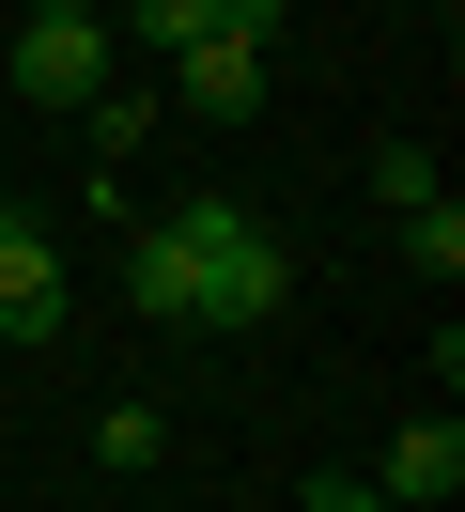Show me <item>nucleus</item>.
<instances>
[{"instance_id":"nucleus-1","label":"nucleus","mask_w":465,"mask_h":512,"mask_svg":"<svg viewBox=\"0 0 465 512\" xmlns=\"http://www.w3.org/2000/svg\"><path fill=\"white\" fill-rule=\"evenodd\" d=\"M124 295H140L155 326H202V342H233V326H264L279 295H295V249H279L248 202H171V218H140V264H124Z\"/></svg>"},{"instance_id":"nucleus-2","label":"nucleus","mask_w":465,"mask_h":512,"mask_svg":"<svg viewBox=\"0 0 465 512\" xmlns=\"http://www.w3.org/2000/svg\"><path fill=\"white\" fill-rule=\"evenodd\" d=\"M109 78H124L109 16H31V32H16V94H31V109H93Z\"/></svg>"},{"instance_id":"nucleus-3","label":"nucleus","mask_w":465,"mask_h":512,"mask_svg":"<svg viewBox=\"0 0 465 512\" xmlns=\"http://www.w3.org/2000/svg\"><path fill=\"white\" fill-rule=\"evenodd\" d=\"M62 311H78V295H62V233L0 218V342H16V357H47V342H62Z\"/></svg>"},{"instance_id":"nucleus-4","label":"nucleus","mask_w":465,"mask_h":512,"mask_svg":"<svg viewBox=\"0 0 465 512\" xmlns=\"http://www.w3.org/2000/svg\"><path fill=\"white\" fill-rule=\"evenodd\" d=\"M171 109L186 125H248V109H264V47H233V32L171 47Z\"/></svg>"},{"instance_id":"nucleus-5","label":"nucleus","mask_w":465,"mask_h":512,"mask_svg":"<svg viewBox=\"0 0 465 512\" xmlns=\"http://www.w3.org/2000/svg\"><path fill=\"white\" fill-rule=\"evenodd\" d=\"M372 497H388V512H450V497H465V435H450V404L388 435V466H372Z\"/></svg>"},{"instance_id":"nucleus-6","label":"nucleus","mask_w":465,"mask_h":512,"mask_svg":"<svg viewBox=\"0 0 465 512\" xmlns=\"http://www.w3.org/2000/svg\"><path fill=\"white\" fill-rule=\"evenodd\" d=\"M403 264H419V280H434V295H450V280H465V202H450V187H434V202H419V218H403Z\"/></svg>"},{"instance_id":"nucleus-7","label":"nucleus","mask_w":465,"mask_h":512,"mask_svg":"<svg viewBox=\"0 0 465 512\" xmlns=\"http://www.w3.org/2000/svg\"><path fill=\"white\" fill-rule=\"evenodd\" d=\"M78 125H93V156H109V171H124V156H140V140H155V94H124V78H109V94H93V109H78Z\"/></svg>"},{"instance_id":"nucleus-8","label":"nucleus","mask_w":465,"mask_h":512,"mask_svg":"<svg viewBox=\"0 0 465 512\" xmlns=\"http://www.w3.org/2000/svg\"><path fill=\"white\" fill-rule=\"evenodd\" d=\"M124 32L171 63V47H202V32H217V0H124Z\"/></svg>"},{"instance_id":"nucleus-9","label":"nucleus","mask_w":465,"mask_h":512,"mask_svg":"<svg viewBox=\"0 0 465 512\" xmlns=\"http://www.w3.org/2000/svg\"><path fill=\"white\" fill-rule=\"evenodd\" d=\"M93 450H109V466H124V481H140V466H155V450H171V419H155V404H109V419H93Z\"/></svg>"},{"instance_id":"nucleus-10","label":"nucleus","mask_w":465,"mask_h":512,"mask_svg":"<svg viewBox=\"0 0 465 512\" xmlns=\"http://www.w3.org/2000/svg\"><path fill=\"white\" fill-rule=\"evenodd\" d=\"M372 202H388V218H419V202H434V156H419V140H388V156H372Z\"/></svg>"},{"instance_id":"nucleus-11","label":"nucleus","mask_w":465,"mask_h":512,"mask_svg":"<svg viewBox=\"0 0 465 512\" xmlns=\"http://www.w3.org/2000/svg\"><path fill=\"white\" fill-rule=\"evenodd\" d=\"M310 512H388V497H372V481H310Z\"/></svg>"},{"instance_id":"nucleus-12","label":"nucleus","mask_w":465,"mask_h":512,"mask_svg":"<svg viewBox=\"0 0 465 512\" xmlns=\"http://www.w3.org/2000/svg\"><path fill=\"white\" fill-rule=\"evenodd\" d=\"M31 16H109V0H31Z\"/></svg>"},{"instance_id":"nucleus-13","label":"nucleus","mask_w":465,"mask_h":512,"mask_svg":"<svg viewBox=\"0 0 465 512\" xmlns=\"http://www.w3.org/2000/svg\"><path fill=\"white\" fill-rule=\"evenodd\" d=\"M0 218H16V202H0Z\"/></svg>"}]
</instances>
